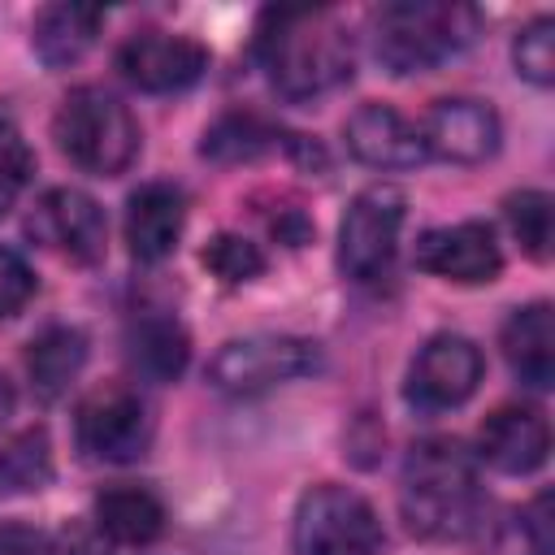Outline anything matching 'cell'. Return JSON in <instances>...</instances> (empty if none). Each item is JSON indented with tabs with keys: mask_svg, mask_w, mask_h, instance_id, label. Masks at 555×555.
Wrapping results in <instances>:
<instances>
[{
	"mask_svg": "<svg viewBox=\"0 0 555 555\" xmlns=\"http://www.w3.org/2000/svg\"><path fill=\"white\" fill-rule=\"evenodd\" d=\"M399 507L408 529L429 542L490 546L499 529L494 503L477 486L473 455L455 438H425L408 451Z\"/></svg>",
	"mask_w": 555,
	"mask_h": 555,
	"instance_id": "obj_1",
	"label": "cell"
},
{
	"mask_svg": "<svg viewBox=\"0 0 555 555\" xmlns=\"http://www.w3.org/2000/svg\"><path fill=\"white\" fill-rule=\"evenodd\" d=\"M56 147L95 178L121 173L139 156V121L104 87H74L52 117Z\"/></svg>",
	"mask_w": 555,
	"mask_h": 555,
	"instance_id": "obj_4",
	"label": "cell"
},
{
	"mask_svg": "<svg viewBox=\"0 0 555 555\" xmlns=\"http://www.w3.org/2000/svg\"><path fill=\"white\" fill-rule=\"evenodd\" d=\"M512 61H516V74L538 82V87H551L555 78V22L551 17H533L516 43H512Z\"/></svg>",
	"mask_w": 555,
	"mask_h": 555,
	"instance_id": "obj_25",
	"label": "cell"
},
{
	"mask_svg": "<svg viewBox=\"0 0 555 555\" xmlns=\"http://www.w3.org/2000/svg\"><path fill=\"white\" fill-rule=\"evenodd\" d=\"M499 113L486 104V100H473V95H447V100H434V108L425 113V126H421V139H425V152L451 160V165H481L499 152Z\"/></svg>",
	"mask_w": 555,
	"mask_h": 555,
	"instance_id": "obj_12",
	"label": "cell"
},
{
	"mask_svg": "<svg viewBox=\"0 0 555 555\" xmlns=\"http://www.w3.org/2000/svg\"><path fill=\"white\" fill-rule=\"evenodd\" d=\"M82 364H87V338L69 325L43 330L26 351V373H30V386L39 399H56L78 377Z\"/></svg>",
	"mask_w": 555,
	"mask_h": 555,
	"instance_id": "obj_21",
	"label": "cell"
},
{
	"mask_svg": "<svg viewBox=\"0 0 555 555\" xmlns=\"http://www.w3.org/2000/svg\"><path fill=\"white\" fill-rule=\"evenodd\" d=\"M52 477V451L43 429H22L0 442V494L39 490Z\"/></svg>",
	"mask_w": 555,
	"mask_h": 555,
	"instance_id": "obj_22",
	"label": "cell"
},
{
	"mask_svg": "<svg viewBox=\"0 0 555 555\" xmlns=\"http://www.w3.org/2000/svg\"><path fill=\"white\" fill-rule=\"evenodd\" d=\"M481 369H486V360H481L473 338H464V334H434L416 351V360L408 369L403 395L421 412H442V408L464 403L477 390Z\"/></svg>",
	"mask_w": 555,
	"mask_h": 555,
	"instance_id": "obj_9",
	"label": "cell"
},
{
	"mask_svg": "<svg viewBox=\"0 0 555 555\" xmlns=\"http://www.w3.org/2000/svg\"><path fill=\"white\" fill-rule=\"evenodd\" d=\"M477 35V9L447 0H395L373 17V48L390 74H421L464 52Z\"/></svg>",
	"mask_w": 555,
	"mask_h": 555,
	"instance_id": "obj_3",
	"label": "cell"
},
{
	"mask_svg": "<svg viewBox=\"0 0 555 555\" xmlns=\"http://www.w3.org/2000/svg\"><path fill=\"white\" fill-rule=\"evenodd\" d=\"M74 434H78V447L91 460L130 464L147 451L152 421H147V408H143L139 390H130L126 382H104L78 403Z\"/></svg>",
	"mask_w": 555,
	"mask_h": 555,
	"instance_id": "obj_8",
	"label": "cell"
},
{
	"mask_svg": "<svg viewBox=\"0 0 555 555\" xmlns=\"http://www.w3.org/2000/svg\"><path fill=\"white\" fill-rule=\"evenodd\" d=\"M186 356H191V343H186V330L173 321V317H139L130 321L126 330V360L139 377L147 382H173L182 369H186Z\"/></svg>",
	"mask_w": 555,
	"mask_h": 555,
	"instance_id": "obj_20",
	"label": "cell"
},
{
	"mask_svg": "<svg viewBox=\"0 0 555 555\" xmlns=\"http://www.w3.org/2000/svg\"><path fill=\"white\" fill-rule=\"evenodd\" d=\"M347 152L369 169H416L429 152L421 139V126H412L390 104H360L347 126Z\"/></svg>",
	"mask_w": 555,
	"mask_h": 555,
	"instance_id": "obj_14",
	"label": "cell"
},
{
	"mask_svg": "<svg viewBox=\"0 0 555 555\" xmlns=\"http://www.w3.org/2000/svg\"><path fill=\"white\" fill-rule=\"evenodd\" d=\"M503 356L512 364V373L533 386L546 390L555 382V321H551V304H525L503 321Z\"/></svg>",
	"mask_w": 555,
	"mask_h": 555,
	"instance_id": "obj_17",
	"label": "cell"
},
{
	"mask_svg": "<svg viewBox=\"0 0 555 555\" xmlns=\"http://www.w3.org/2000/svg\"><path fill=\"white\" fill-rule=\"evenodd\" d=\"M35 173V152L13 126H0V217L13 208V199L26 191Z\"/></svg>",
	"mask_w": 555,
	"mask_h": 555,
	"instance_id": "obj_27",
	"label": "cell"
},
{
	"mask_svg": "<svg viewBox=\"0 0 555 555\" xmlns=\"http://www.w3.org/2000/svg\"><path fill=\"white\" fill-rule=\"evenodd\" d=\"M199 260L208 264V273H217L230 286H238V282H247V278H256L264 269V251L251 238H243V234H217V238H208V247H204Z\"/></svg>",
	"mask_w": 555,
	"mask_h": 555,
	"instance_id": "obj_26",
	"label": "cell"
},
{
	"mask_svg": "<svg viewBox=\"0 0 555 555\" xmlns=\"http://www.w3.org/2000/svg\"><path fill=\"white\" fill-rule=\"evenodd\" d=\"M416 264L434 278H447L460 286H481V282L499 278L503 251L486 221H460V225L425 230L416 238Z\"/></svg>",
	"mask_w": 555,
	"mask_h": 555,
	"instance_id": "obj_13",
	"label": "cell"
},
{
	"mask_svg": "<svg viewBox=\"0 0 555 555\" xmlns=\"http://www.w3.org/2000/svg\"><path fill=\"white\" fill-rule=\"evenodd\" d=\"M0 555H52L48 533L22 520H4L0 525Z\"/></svg>",
	"mask_w": 555,
	"mask_h": 555,
	"instance_id": "obj_29",
	"label": "cell"
},
{
	"mask_svg": "<svg viewBox=\"0 0 555 555\" xmlns=\"http://www.w3.org/2000/svg\"><path fill=\"white\" fill-rule=\"evenodd\" d=\"M117 69L143 91H182L208 69V48L191 35L143 26L117 48Z\"/></svg>",
	"mask_w": 555,
	"mask_h": 555,
	"instance_id": "obj_11",
	"label": "cell"
},
{
	"mask_svg": "<svg viewBox=\"0 0 555 555\" xmlns=\"http://www.w3.org/2000/svg\"><path fill=\"white\" fill-rule=\"evenodd\" d=\"M95 529L121 546H147L165 529V507L147 486H108L95 499Z\"/></svg>",
	"mask_w": 555,
	"mask_h": 555,
	"instance_id": "obj_19",
	"label": "cell"
},
{
	"mask_svg": "<svg viewBox=\"0 0 555 555\" xmlns=\"http://www.w3.org/2000/svg\"><path fill=\"white\" fill-rule=\"evenodd\" d=\"M477 447H481V460L494 464L499 473H533V468L546 464L551 425H546V416L538 408L507 403V408H494L481 421Z\"/></svg>",
	"mask_w": 555,
	"mask_h": 555,
	"instance_id": "obj_15",
	"label": "cell"
},
{
	"mask_svg": "<svg viewBox=\"0 0 555 555\" xmlns=\"http://www.w3.org/2000/svg\"><path fill=\"white\" fill-rule=\"evenodd\" d=\"M295 555H382L386 533L369 499L347 486H312L295 507Z\"/></svg>",
	"mask_w": 555,
	"mask_h": 555,
	"instance_id": "obj_5",
	"label": "cell"
},
{
	"mask_svg": "<svg viewBox=\"0 0 555 555\" xmlns=\"http://www.w3.org/2000/svg\"><path fill=\"white\" fill-rule=\"evenodd\" d=\"M30 295H35V273H30V264H26L17 251L0 247V321L13 317V312H22V308L30 304Z\"/></svg>",
	"mask_w": 555,
	"mask_h": 555,
	"instance_id": "obj_28",
	"label": "cell"
},
{
	"mask_svg": "<svg viewBox=\"0 0 555 555\" xmlns=\"http://www.w3.org/2000/svg\"><path fill=\"white\" fill-rule=\"evenodd\" d=\"M321 364L317 343L295 338V334H247V338H230L212 364H208V382L225 395H260L273 390L282 382H295L304 373H312Z\"/></svg>",
	"mask_w": 555,
	"mask_h": 555,
	"instance_id": "obj_6",
	"label": "cell"
},
{
	"mask_svg": "<svg viewBox=\"0 0 555 555\" xmlns=\"http://www.w3.org/2000/svg\"><path fill=\"white\" fill-rule=\"evenodd\" d=\"M9 412H13V386H9V377L0 373V425L9 421Z\"/></svg>",
	"mask_w": 555,
	"mask_h": 555,
	"instance_id": "obj_30",
	"label": "cell"
},
{
	"mask_svg": "<svg viewBox=\"0 0 555 555\" xmlns=\"http://www.w3.org/2000/svg\"><path fill=\"white\" fill-rule=\"evenodd\" d=\"M100 22L104 13L95 4H48L30 26V43L48 69H61V65H74L95 43Z\"/></svg>",
	"mask_w": 555,
	"mask_h": 555,
	"instance_id": "obj_18",
	"label": "cell"
},
{
	"mask_svg": "<svg viewBox=\"0 0 555 555\" xmlns=\"http://www.w3.org/2000/svg\"><path fill=\"white\" fill-rule=\"evenodd\" d=\"M186 225V199L173 182H147L126 204V243L134 260H165Z\"/></svg>",
	"mask_w": 555,
	"mask_h": 555,
	"instance_id": "obj_16",
	"label": "cell"
},
{
	"mask_svg": "<svg viewBox=\"0 0 555 555\" xmlns=\"http://www.w3.org/2000/svg\"><path fill=\"white\" fill-rule=\"evenodd\" d=\"M403 212H408V199L390 182H373L347 204L338 225V264L347 278L373 282L390 269Z\"/></svg>",
	"mask_w": 555,
	"mask_h": 555,
	"instance_id": "obj_7",
	"label": "cell"
},
{
	"mask_svg": "<svg viewBox=\"0 0 555 555\" xmlns=\"http://www.w3.org/2000/svg\"><path fill=\"white\" fill-rule=\"evenodd\" d=\"M256 56L286 100H317L351 78L356 52L330 9H269L256 30Z\"/></svg>",
	"mask_w": 555,
	"mask_h": 555,
	"instance_id": "obj_2",
	"label": "cell"
},
{
	"mask_svg": "<svg viewBox=\"0 0 555 555\" xmlns=\"http://www.w3.org/2000/svg\"><path fill=\"white\" fill-rule=\"evenodd\" d=\"M26 234L35 243H43L56 256H69L78 264H91L104 256V212L87 191L74 186H52L35 199L30 217H26Z\"/></svg>",
	"mask_w": 555,
	"mask_h": 555,
	"instance_id": "obj_10",
	"label": "cell"
},
{
	"mask_svg": "<svg viewBox=\"0 0 555 555\" xmlns=\"http://www.w3.org/2000/svg\"><path fill=\"white\" fill-rule=\"evenodd\" d=\"M269 147H278V130L269 121H260L256 113H225L204 134V156H212V160H251Z\"/></svg>",
	"mask_w": 555,
	"mask_h": 555,
	"instance_id": "obj_23",
	"label": "cell"
},
{
	"mask_svg": "<svg viewBox=\"0 0 555 555\" xmlns=\"http://www.w3.org/2000/svg\"><path fill=\"white\" fill-rule=\"evenodd\" d=\"M507 221H512V234L520 238V247L533 260L551 256V195L546 191H516V195H507Z\"/></svg>",
	"mask_w": 555,
	"mask_h": 555,
	"instance_id": "obj_24",
	"label": "cell"
}]
</instances>
